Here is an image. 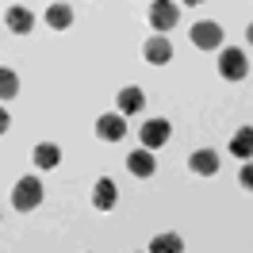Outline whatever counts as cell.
Listing matches in <instances>:
<instances>
[{
    "label": "cell",
    "instance_id": "cell-20",
    "mask_svg": "<svg viewBox=\"0 0 253 253\" xmlns=\"http://www.w3.org/2000/svg\"><path fill=\"white\" fill-rule=\"evenodd\" d=\"M180 4H188V8H196V4H204V0H180Z\"/></svg>",
    "mask_w": 253,
    "mask_h": 253
},
{
    "label": "cell",
    "instance_id": "cell-11",
    "mask_svg": "<svg viewBox=\"0 0 253 253\" xmlns=\"http://www.w3.org/2000/svg\"><path fill=\"white\" fill-rule=\"evenodd\" d=\"M188 169L196 176H215L219 173V154H215V150H196L188 158Z\"/></svg>",
    "mask_w": 253,
    "mask_h": 253
},
{
    "label": "cell",
    "instance_id": "cell-13",
    "mask_svg": "<svg viewBox=\"0 0 253 253\" xmlns=\"http://www.w3.org/2000/svg\"><path fill=\"white\" fill-rule=\"evenodd\" d=\"M230 154L242 158V161L253 158V126H238V130H234V138H230Z\"/></svg>",
    "mask_w": 253,
    "mask_h": 253
},
{
    "label": "cell",
    "instance_id": "cell-18",
    "mask_svg": "<svg viewBox=\"0 0 253 253\" xmlns=\"http://www.w3.org/2000/svg\"><path fill=\"white\" fill-rule=\"evenodd\" d=\"M238 184H242L246 192H253V161H246V165L238 169Z\"/></svg>",
    "mask_w": 253,
    "mask_h": 253
},
{
    "label": "cell",
    "instance_id": "cell-17",
    "mask_svg": "<svg viewBox=\"0 0 253 253\" xmlns=\"http://www.w3.org/2000/svg\"><path fill=\"white\" fill-rule=\"evenodd\" d=\"M16 92H19V77L12 73V69L0 65V100H12Z\"/></svg>",
    "mask_w": 253,
    "mask_h": 253
},
{
    "label": "cell",
    "instance_id": "cell-19",
    "mask_svg": "<svg viewBox=\"0 0 253 253\" xmlns=\"http://www.w3.org/2000/svg\"><path fill=\"white\" fill-rule=\"evenodd\" d=\"M8 126H12V119H8V111H4V104H0V134H4Z\"/></svg>",
    "mask_w": 253,
    "mask_h": 253
},
{
    "label": "cell",
    "instance_id": "cell-6",
    "mask_svg": "<svg viewBox=\"0 0 253 253\" xmlns=\"http://www.w3.org/2000/svg\"><path fill=\"white\" fill-rule=\"evenodd\" d=\"M126 134V119L119 111H108V115H100L96 119V138H104V142H119Z\"/></svg>",
    "mask_w": 253,
    "mask_h": 253
},
{
    "label": "cell",
    "instance_id": "cell-1",
    "mask_svg": "<svg viewBox=\"0 0 253 253\" xmlns=\"http://www.w3.org/2000/svg\"><path fill=\"white\" fill-rule=\"evenodd\" d=\"M42 204V180L39 176H19L16 188H12V207L16 211H35Z\"/></svg>",
    "mask_w": 253,
    "mask_h": 253
},
{
    "label": "cell",
    "instance_id": "cell-15",
    "mask_svg": "<svg viewBox=\"0 0 253 253\" xmlns=\"http://www.w3.org/2000/svg\"><path fill=\"white\" fill-rule=\"evenodd\" d=\"M69 23H73V8H69V4H50V8H46V27L65 31Z\"/></svg>",
    "mask_w": 253,
    "mask_h": 253
},
{
    "label": "cell",
    "instance_id": "cell-9",
    "mask_svg": "<svg viewBox=\"0 0 253 253\" xmlns=\"http://www.w3.org/2000/svg\"><path fill=\"white\" fill-rule=\"evenodd\" d=\"M115 200H119L115 180H111V176H100V180H96V188H92V207H96V211H111Z\"/></svg>",
    "mask_w": 253,
    "mask_h": 253
},
{
    "label": "cell",
    "instance_id": "cell-2",
    "mask_svg": "<svg viewBox=\"0 0 253 253\" xmlns=\"http://www.w3.org/2000/svg\"><path fill=\"white\" fill-rule=\"evenodd\" d=\"M176 23H180V4H173V0H154L150 4V27L158 35L173 31Z\"/></svg>",
    "mask_w": 253,
    "mask_h": 253
},
{
    "label": "cell",
    "instance_id": "cell-4",
    "mask_svg": "<svg viewBox=\"0 0 253 253\" xmlns=\"http://www.w3.org/2000/svg\"><path fill=\"white\" fill-rule=\"evenodd\" d=\"M138 138H142V150H161L169 142V119H146L138 126Z\"/></svg>",
    "mask_w": 253,
    "mask_h": 253
},
{
    "label": "cell",
    "instance_id": "cell-5",
    "mask_svg": "<svg viewBox=\"0 0 253 253\" xmlns=\"http://www.w3.org/2000/svg\"><path fill=\"white\" fill-rule=\"evenodd\" d=\"M192 42L200 50H219L222 46V27L211 23V19H200V23H192Z\"/></svg>",
    "mask_w": 253,
    "mask_h": 253
},
{
    "label": "cell",
    "instance_id": "cell-7",
    "mask_svg": "<svg viewBox=\"0 0 253 253\" xmlns=\"http://www.w3.org/2000/svg\"><path fill=\"white\" fill-rule=\"evenodd\" d=\"M126 169L138 176V180H150V176L158 173V158H154V150H134V154H126Z\"/></svg>",
    "mask_w": 253,
    "mask_h": 253
},
{
    "label": "cell",
    "instance_id": "cell-12",
    "mask_svg": "<svg viewBox=\"0 0 253 253\" xmlns=\"http://www.w3.org/2000/svg\"><path fill=\"white\" fill-rule=\"evenodd\" d=\"M4 23H8V31H16V35H31L35 31V16L23 8V4H12L8 16H4Z\"/></svg>",
    "mask_w": 253,
    "mask_h": 253
},
{
    "label": "cell",
    "instance_id": "cell-8",
    "mask_svg": "<svg viewBox=\"0 0 253 253\" xmlns=\"http://www.w3.org/2000/svg\"><path fill=\"white\" fill-rule=\"evenodd\" d=\"M142 54H146V62H150V65H169L173 46H169V39H165V35H150V39H146V46H142Z\"/></svg>",
    "mask_w": 253,
    "mask_h": 253
},
{
    "label": "cell",
    "instance_id": "cell-3",
    "mask_svg": "<svg viewBox=\"0 0 253 253\" xmlns=\"http://www.w3.org/2000/svg\"><path fill=\"white\" fill-rule=\"evenodd\" d=\"M219 77H226V81H246L250 77V62H246V54L238 46H226L219 54Z\"/></svg>",
    "mask_w": 253,
    "mask_h": 253
},
{
    "label": "cell",
    "instance_id": "cell-14",
    "mask_svg": "<svg viewBox=\"0 0 253 253\" xmlns=\"http://www.w3.org/2000/svg\"><path fill=\"white\" fill-rule=\"evenodd\" d=\"M31 158H35V165H39V169H58V161H62V150H58L54 142H39V146L31 150Z\"/></svg>",
    "mask_w": 253,
    "mask_h": 253
},
{
    "label": "cell",
    "instance_id": "cell-21",
    "mask_svg": "<svg viewBox=\"0 0 253 253\" xmlns=\"http://www.w3.org/2000/svg\"><path fill=\"white\" fill-rule=\"evenodd\" d=\"M246 35H250V46H253V23H250V31H246Z\"/></svg>",
    "mask_w": 253,
    "mask_h": 253
},
{
    "label": "cell",
    "instance_id": "cell-10",
    "mask_svg": "<svg viewBox=\"0 0 253 253\" xmlns=\"http://www.w3.org/2000/svg\"><path fill=\"white\" fill-rule=\"evenodd\" d=\"M115 104H119V115H138V111L146 108V96L142 88H134V84H126V88H119V96H115Z\"/></svg>",
    "mask_w": 253,
    "mask_h": 253
},
{
    "label": "cell",
    "instance_id": "cell-16",
    "mask_svg": "<svg viewBox=\"0 0 253 253\" xmlns=\"http://www.w3.org/2000/svg\"><path fill=\"white\" fill-rule=\"evenodd\" d=\"M150 253H184V238L180 234H158L154 242H150Z\"/></svg>",
    "mask_w": 253,
    "mask_h": 253
}]
</instances>
